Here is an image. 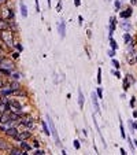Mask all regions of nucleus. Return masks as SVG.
Instances as JSON below:
<instances>
[{
  "label": "nucleus",
  "instance_id": "48",
  "mask_svg": "<svg viewBox=\"0 0 137 155\" xmlns=\"http://www.w3.org/2000/svg\"><path fill=\"white\" fill-rule=\"evenodd\" d=\"M133 117L134 118H137V111H133Z\"/></svg>",
  "mask_w": 137,
  "mask_h": 155
},
{
  "label": "nucleus",
  "instance_id": "19",
  "mask_svg": "<svg viewBox=\"0 0 137 155\" xmlns=\"http://www.w3.org/2000/svg\"><path fill=\"white\" fill-rule=\"evenodd\" d=\"M119 129H121V136H122V139H126V133H125V128H123L122 121H119Z\"/></svg>",
  "mask_w": 137,
  "mask_h": 155
},
{
  "label": "nucleus",
  "instance_id": "23",
  "mask_svg": "<svg viewBox=\"0 0 137 155\" xmlns=\"http://www.w3.org/2000/svg\"><path fill=\"white\" fill-rule=\"evenodd\" d=\"M129 87H130V83H129V80H128V78H125V80H123V89H125V91H128V89H129Z\"/></svg>",
  "mask_w": 137,
  "mask_h": 155
},
{
  "label": "nucleus",
  "instance_id": "5",
  "mask_svg": "<svg viewBox=\"0 0 137 155\" xmlns=\"http://www.w3.org/2000/svg\"><path fill=\"white\" fill-rule=\"evenodd\" d=\"M30 137V132L28 129L25 130V132H18V135L14 137L15 140H18V141H22V140H26V139H29Z\"/></svg>",
  "mask_w": 137,
  "mask_h": 155
},
{
  "label": "nucleus",
  "instance_id": "44",
  "mask_svg": "<svg viewBox=\"0 0 137 155\" xmlns=\"http://www.w3.org/2000/svg\"><path fill=\"white\" fill-rule=\"evenodd\" d=\"M130 106H132V107H133V106H134V97H133V99H132V102H130Z\"/></svg>",
  "mask_w": 137,
  "mask_h": 155
},
{
  "label": "nucleus",
  "instance_id": "7",
  "mask_svg": "<svg viewBox=\"0 0 137 155\" xmlns=\"http://www.w3.org/2000/svg\"><path fill=\"white\" fill-rule=\"evenodd\" d=\"M19 124H21L22 126H26V128H28V130H30L33 128L32 118H21V119H19Z\"/></svg>",
  "mask_w": 137,
  "mask_h": 155
},
{
  "label": "nucleus",
  "instance_id": "51",
  "mask_svg": "<svg viewBox=\"0 0 137 155\" xmlns=\"http://www.w3.org/2000/svg\"><path fill=\"white\" fill-rule=\"evenodd\" d=\"M47 1H48V6H50V4H51V0H47Z\"/></svg>",
  "mask_w": 137,
  "mask_h": 155
},
{
  "label": "nucleus",
  "instance_id": "53",
  "mask_svg": "<svg viewBox=\"0 0 137 155\" xmlns=\"http://www.w3.org/2000/svg\"><path fill=\"white\" fill-rule=\"evenodd\" d=\"M0 103H1V100H0Z\"/></svg>",
  "mask_w": 137,
  "mask_h": 155
},
{
  "label": "nucleus",
  "instance_id": "15",
  "mask_svg": "<svg viewBox=\"0 0 137 155\" xmlns=\"http://www.w3.org/2000/svg\"><path fill=\"white\" fill-rule=\"evenodd\" d=\"M84 94H82V91L81 89H78V105H79V107L82 108V106H84Z\"/></svg>",
  "mask_w": 137,
  "mask_h": 155
},
{
  "label": "nucleus",
  "instance_id": "29",
  "mask_svg": "<svg viewBox=\"0 0 137 155\" xmlns=\"http://www.w3.org/2000/svg\"><path fill=\"white\" fill-rule=\"evenodd\" d=\"M126 78L129 80V83H130V84H133V83H134V78H133V76H132V74H128Z\"/></svg>",
  "mask_w": 137,
  "mask_h": 155
},
{
  "label": "nucleus",
  "instance_id": "49",
  "mask_svg": "<svg viewBox=\"0 0 137 155\" xmlns=\"http://www.w3.org/2000/svg\"><path fill=\"white\" fill-rule=\"evenodd\" d=\"M3 54V48H1V45H0V55Z\"/></svg>",
  "mask_w": 137,
  "mask_h": 155
},
{
  "label": "nucleus",
  "instance_id": "38",
  "mask_svg": "<svg viewBox=\"0 0 137 155\" xmlns=\"http://www.w3.org/2000/svg\"><path fill=\"white\" fill-rule=\"evenodd\" d=\"M36 11L40 12V4H39V0H36Z\"/></svg>",
  "mask_w": 137,
  "mask_h": 155
},
{
  "label": "nucleus",
  "instance_id": "37",
  "mask_svg": "<svg viewBox=\"0 0 137 155\" xmlns=\"http://www.w3.org/2000/svg\"><path fill=\"white\" fill-rule=\"evenodd\" d=\"M12 77H14L15 80H18L19 77H21V74H19V73H14V74H12Z\"/></svg>",
  "mask_w": 137,
  "mask_h": 155
},
{
  "label": "nucleus",
  "instance_id": "20",
  "mask_svg": "<svg viewBox=\"0 0 137 155\" xmlns=\"http://www.w3.org/2000/svg\"><path fill=\"white\" fill-rule=\"evenodd\" d=\"M10 88L14 91V92H17V91L19 89V84H18V83H11V84H10Z\"/></svg>",
  "mask_w": 137,
  "mask_h": 155
},
{
  "label": "nucleus",
  "instance_id": "13",
  "mask_svg": "<svg viewBox=\"0 0 137 155\" xmlns=\"http://www.w3.org/2000/svg\"><path fill=\"white\" fill-rule=\"evenodd\" d=\"M115 21L117 19L114 18V17L110 19V37L112 36V33H114V30H115Z\"/></svg>",
  "mask_w": 137,
  "mask_h": 155
},
{
  "label": "nucleus",
  "instance_id": "33",
  "mask_svg": "<svg viewBox=\"0 0 137 155\" xmlns=\"http://www.w3.org/2000/svg\"><path fill=\"white\" fill-rule=\"evenodd\" d=\"M34 154H37V155H44V154H45V151H43V150H37Z\"/></svg>",
  "mask_w": 137,
  "mask_h": 155
},
{
  "label": "nucleus",
  "instance_id": "39",
  "mask_svg": "<svg viewBox=\"0 0 137 155\" xmlns=\"http://www.w3.org/2000/svg\"><path fill=\"white\" fill-rule=\"evenodd\" d=\"M108 55H110V56H114V55H115V50H111V51H108Z\"/></svg>",
  "mask_w": 137,
  "mask_h": 155
},
{
  "label": "nucleus",
  "instance_id": "28",
  "mask_svg": "<svg viewBox=\"0 0 137 155\" xmlns=\"http://www.w3.org/2000/svg\"><path fill=\"white\" fill-rule=\"evenodd\" d=\"M112 66H114V67H115V69H119V66H121V65H119V62H118V61H115V59H112Z\"/></svg>",
  "mask_w": 137,
  "mask_h": 155
},
{
  "label": "nucleus",
  "instance_id": "9",
  "mask_svg": "<svg viewBox=\"0 0 137 155\" xmlns=\"http://www.w3.org/2000/svg\"><path fill=\"white\" fill-rule=\"evenodd\" d=\"M6 29H10V21L0 18V30H6Z\"/></svg>",
  "mask_w": 137,
  "mask_h": 155
},
{
  "label": "nucleus",
  "instance_id": "12",
  "mask_svg": "<svg viewBox=\"0 0 137 155\" xmlns=\"http://www.w3.org/2000/svg\"><path fill=\"white\" fill-rule=\"evenodd\" d=\"M0 150H1V151H6V150H11V147L8 145V143L6 140H1V139H0Z\"/></svg>",
  "mask_w": 137,
  "mask_h": 155
},
{
  "label": "nucleus",
  "instance_id": "34",
  "mask_svg": "<svg viewBox=\"0 0 137 155\" xmlns=\"http://www.w3.org/2000/svg\"><path fill=\"white\" fill-rule=\"evenodd\" d=\"M112 74H114V76H115L117 78H121V74H119L118 70H117V72H112Z\"/></svg>",
  "mask_w": 137,
  "mask_h": 155
},
{
  "label": "nucleus",
  "instance_id": "26",
  "mask_svg": "<svg viewBox=\"0 0 137 155\" xmlns=\"http://www.w3.org/2000/svg\"><path fill=\"white\" fill-rule=\"evenodd\" d=\"M98 84H101V69H98Z\"/></svg>",
  "mask_w": 137,
  "mask_h": 155
},
{
  "label": "nucleus",
  "instance_id": "22",
  "mask_svg": "<svg viewBox=\"0 0 137 155\" xmlns=\"http://www.w3.org/2000/svg\"><path fill=\"white\" fill-rule=\"evenodd\" d=\"M121 26H122L123 30H130V28H132L129 22H122V23H121Z\"/></svg>",
  "mask_w": 137,
  "mask_h": 155
},
{
  "label": "nucleus",
  "instance_id": "21",
  "mask_svg": "<svg viewBox=\"0 0 137 155\" xmlns=\"http://www.w3.org/2000/svg\"><path fill=\"white\" fill-rule=\"evenodd\" d=\"M110 45H111V50H118V44L115 43V40H112V39H110Z\"/></svg>",
  "mask_w": 137,
  "mask_h": 155
},
{
  "label": "nucleus",
  "instance_id": "17",
  "mask_svg": "<svg viewBox=\"0 0 137 155\" xmlns=\"http://www.w3.org/2000/svg\"><path fill=\"white\" fill-rule=\"evenodd\" d=\"M21 14H22V17H23V18H26V17H28V8H26V6L22 3V1H21Z\"/></svg>",
  "mask_w": 137,
  "mask_h": 155
},
{
  "label": "nucleus",
  "instance_id": "27",
  "mask_svg": "<svg viewBox=\"0 0 137 155\" xmlns=\"http://www.w3.org/2000/svg\"><path fill=\"white\" fill-rule=\"evenodd\" d=\"M96 94H98L99 99H101V97H103V89H101V88H98V91H96Z\"/></svg>",
  "mask_w": 137,
  "mask_h": 155
},
{
  "label": "nucleus",
  "instance_id": "36",
  "mask_svg": "<svg viewBox=\"0 0 137 155\" xmlns=\"http://www.w3.org/2000/svg\"><path fill=\"white\" fill-rule=\"evenodd\" d=\"M12 58H15V59L19 58V51H18V52H14V54H12Z\"/></svg>",
  "mask_w": 137,
  "mask_h": 155
},
{
  "label": "nucleus",
  "instance_id": "18",
  "mask_svg": "<svg viewBox=\"0 0 137 155\" xmlns=\"http://www.w3.org/2000/svg\"><path fill=\"white\" fill-rule=\"evenodd\" d=\"M21 147H22V150H23V151H29L30 148H32L29 144H28V143H26L25 140H22V141H21Z\"/></svg>",
  "mask_w": 137,
  "mask_h": 155
},
{
  "label": "nucleus",
  "instance_id": "16",
  "mask_svg": "<svg viewBox=\"0 0 137 155\" xmlns=\"http://www.w3.org/2000/svg\"><path fill=\"white\" fill-rule=\"evenodd\" d=\"M132 12H133V11H132V8L128 7L126 11H122V12H121V17H122V18H129L130 15H132Z\"/></svg>",
  "mask_w": 137,
  "mask_h": 155
},
{
  "label": "nucleus",
  "instance_id": "52",
  "mask_svg": "<svg viewBox=\"0 0 137 155\" xmlns=\"http://www.w3.org/2000/svg\"><path fill=\"white\" fill-rule=\"evenodd\" d=\"M0 119H1V114H0Z\"/></svg>",
  "mask_w": 137,
  "mask_h": 155
},
{
  "label": "nucleus",
  "instance_id": "45",
  "mask_svg": "<svg viewBox=\"0 0 137 155\" xmlns=\"http://www.w3.org/2000/svg\"><path fill=\"white\" fill-rule=\"evenodd\" d=\"M121 154H122V155H125V154H126V151H125L123 148H121Z\"/></svg>",
  "mask_w": 137,
  "mask_h": 155
},
{
  "label": "nucleus",
  "instance_id": "8",
  "mask_svg": "<svg viewBox=\"0 0 137 155\" xmlns=\"http://www.w3.org/2000/svg\"><path fill=\"white\" fill-rule=\"evenodd\" d=\"M58 32H59V34H60V37H65L66 36V23H65V21H63V19H60V22H59Z\"/></svg>",
  "mask_w": 137,
  "mask_h": 155
},
{
  "label": "nucleus",
  "instance_id": "35",
  "mask_svg": "<svg viewBox=\"0 0 137 155\" xmlns=\"http://www.w3.org/2000/svg\"><path fill=\"white\" fill-rule=\"evenodd\" d=\"M74 4H76V7H79L81 6V0H74Z\"/></svg>",
  "mask_w": 137,
  "mask_h": 155
},
{
  "label": "nucleus",
  "instance_id": "31",
  "mask_svg": "<svg viewBox=\"0 0 137 155\" xmlns=\"http://www.w3.org/2000/svg\"><path fill=\"white\" fill-rule=\"evenodd\" d=\"M114 6H115L117 10H119V8H121V1H119V0H115V4H114Z\"/></svg>",
  "mask_w": 137,
  "mask_h": 155
},
{
  "label": "nucleus",
  "instance_id": "47",
  "mask_svg": "<svg viewBox=\"0 0 137 155\" xmlns=\"http://www.w3.org/2000/svg\"><path fill=\"white\" fill-rule=\"evenodd\" d=\"M1 88H3V81L0 80V89H1Z\"/></svg>",
  "mask_w": 137,
  "mask_h": 155
},
{
  "label": "nucleus",
  "instance_id": "30",
  "mask_svg": "<svg viewBox=\"0 0 137 155\" xmlns=\"http://www.w3.org/2000/svg\"><path fill=\"white\" fill-rule=\"evenodd\" d=\"M79 147H81V145H79V141L74 140V148H76V150H79Z\"/></svg>",
  "mask_w": 137,
  "mask_h": 155
},
{
  "label": "nucleus",
  "instance_id": "46",
  "mask_svg": "<svg viewBox=\"0 0 137 155\" xmlns=\"http://www.w3.org/2000/svg\"><path fill=\"white\" fill-rule=\"evenodd\" d=\"M133 128H134V130H137V121L133 124Z\"/></svg>",
  "mask_w": 137,
  "mask_h": 155
},
{
  "label": "nucleus",
  "instance_id": "1",
  "mask_svg": "<svg viewBox=\"0 0 137 155\" xmlns=\"http://www.w3.org/2000/svg\"><path fill=\"white\" fill-rule=\"evenodd\" d=\"M0 40L6 43L8 48H12L15 45L14 44V34L11 29H6V30H0Z\"/></svg>",
  "mask_w": 137,
  "mask_h": 155
},
{
  "label": "nucleus",
  "instance_id": "42",
  "mask_svg": "<svg viewBox=\"0 0 137 155\" xmlns=\"http://www.w3.org/2000/svg\"><path fill=\"white\" fill-rule=\"evenodd\" d=\"M130 3H132V6H136V4H137V0H130Z\"/></svg>",
  "mask_w": 137,
  "mask_h": 155
},
{
  "label": "nucleus",
  "instance_id": "14",
  "mask_svg": "<svg viewBox=\"0 0 137 155\" xmlns=\"http://www.w3.org/2000/svg\"><path fill=\"white\" fill-rule=\"evenodd\" d=\"M6 135H8V136L15 137V136H17V135H18V130H17V128H8V129L6 130Z\"/></svg>",
  "mask_w": 137,
  "mask_h": 155
},
{
  "label": "nucleus",
  "instance_id": "24",
  "mask_svg": "<svg viewBox=\"0 0 137 155\" xmlns=\"http://www.w3.org/2000/svg\"><path fill=\"white\" fill-rule=\"evenodd\" d=\"M41 124H43V129H44V132H45V135H50V133H51V130L48 129L47 122H44V121H43V122H41Z\"/></svg>",
  "mask_w": 137,
  "mask_h": 155
},
{
  "label": "nucleus",
  "instance_id": "11",
  "mask_svg": "<svg viewBox=\"0 0 137 155\" xmlns=\"http://www.w3.org/2000/svg\"><path fill=\"white\" fill-rule=\"evenodd\" d=\"M7 110H10V105H8V102H1V103H0V114L6 113Z\"/></svg>",
  "mask_w": 137,
  "mask_h": 155
},
{
  "label": "nucleus",
  "instance_id": "2",
  "mask_svg": "<svg viewBox=\"0 0 137 155\" xmlns=\"http://www.w3.org/2000/svg\"><path fill=\"white\" fill-rule=\"evenodd\" d=\"M14 70V62L8 58H0V72L8 76Z\"/></svg>",
  "mask_w": 137,
  "mask_h": 155
},
{
  "label": "nucleus",
  "instance_id": "43",
  "mask_svg": "<svg viewBox=\"0 0 137 155\" xmlns=\"http://www.w3.org/2000/svg\"><path fill=\"white\" fill-rule=\"evenodd\" d=\"M7 3V0H0V6H3V4Z\"/></svg>",
  "mask_w": 137,
  "mask_h": 155
},
{
  "label": "nucleus",
  "instance_id": "50",
  "mask_svg": "<svg viewBox=\"0 0 137 155\" xmlns=\"http://www.w3.org/2000/svg\"><path fill=\"white\" fill-rule=\"evenodd\" d=\"M134 145H136V147H137V140H134Z\"/></svg>",
  "mask_w": 137,
  "mask_h": 155
},
{
  "label": "nucleus",
  "instance_id": "32",
  "mask_svg": "<svg viewBox=\"0 0 137 155\" xmlns=\"http://www.w3.org/2000/svg\"><path fill=\"white\" fill-rule=\"evenodd\" d=\"M56 11H59V12L62 11V1H58V6H56Z\"/></svg>",
  "mask_w": 137,
  "mask_h": 155
},
{
  "label": "nucleus",
  "instance_id": "10",
  "mask_svg": "<svg viewBox=\"0 0 137 155\" xmlns=\"http://www.w3.org/2000/svg\"><path fill=\"white\" fill-rule=\"evenodd\" d=\"M8 154H10V155H25L26 152L23 151L22 148H11Z\"/></svg>",
  "mask_w": 137,
  "mask_h": 155
},
{
  "label": "nucleus",
  "instance_id": "41",
  "mask_svg": "<svg viewBox=\"0 0 137 155\" xmlns=\"http://www.w3.org/2000/svg\"><path fill=\"white\" fill-rule=\"evenodd\" d=\"M78 21H79V25H82L84 19H82V17H81V15H79V17H78Z\"/></svg>",
  "mask_w": 137,
  "mask_h": 155
},
{
  "label": "nucleus",
  "instance_id": "4",
  "mask_svg": "<svg viewBox=\"0 0 137 155\" xmlns=\"http://www.w3.org/2000/svg\"><path fill=\"white\" fill-rule=\"evenodd\" d=\"M90 97H92V105H93V107H95V111L100 113V106H99V102H98V99H99L98 94H96V92H92V94H90Z\"/></svg>",
  "mask_w": 137,
  "mask_h": 155
},
{
  "label": "nucleus",
  "instance_id": "25",
  "mask_svg": "<svg viewBox=\"0 0 137 155\" xmlns=\"http://www.w3.org/2000/svg\"><path fill=\"white\" fill-rule=\"evenodd\" d=\"M123 40H125V43H126V44L130 43V40H132V39H130V34H129V33H125V34H123Z\"/></svg>",
  "mask_w": 137,
  "mask_h": 155
},
{
  "label": "nucleus",
  "instance_id": "3",
  "mask_svg": "<svg viewBox=\"0 0 137 155\" xmlns=\"http://www.w3.org/2000/svg\"><path fill=\"white\" fill-rule=\"evenodd\" d=\"M47 122L50 124L51 135L54 136L55 141H56V144H59V136H58V130H56V128H55V124H54V121H52V118H51L50 116H47Z\"/></svg>",
  "mask_w": 137,
  "mask_h": 155
},
{
  "label": "nucleus",
  "instance_id": "40",
  "mask_svg": "<svg viewBox=\"0 0 137 155\" xmlns=\"http://www.w3.org/2000/svg\"><path fill=\"white\" fill-rule=\"evenodd\" d=\"M15 47L18 48V51H19V52H21V51L23 50V48H22V45H21V44H15Z\"/></svg>",
  "mask_w": 137,
  "mask_h": 155
},
{
  "label": "nucleus",
  "instance_id": "6",
  "mask_svg": "<svg viewBox=\"0 0 137 155\" xmlns=\"http://www.w3.org/2000/svg\"><path fill=\"white\" fill-rule=\"evenodd\" d=\"M8 105H10V110H11V111H14V113H21L22 107H21V105H19L18 102L11 100V102H8Z\"/></svg>",
  "mask_w": 137,
  "mask_h": 155
}]
</instances>
